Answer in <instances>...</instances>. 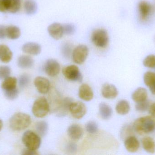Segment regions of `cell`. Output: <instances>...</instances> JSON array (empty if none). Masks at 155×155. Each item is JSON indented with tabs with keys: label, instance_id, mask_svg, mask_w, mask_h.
Masks as SVG:
<instances>
[{
	"label": "cell",
	"instance_id": "1",
	"mask_svg": "<svg viewBox=\"0 0 155 155\" xmlns=\"http://www.w3.org/2000/svg\"><path fill=\"white\" fill-rule=\"evenodd\" d=\"M133 129L139 135L153 133L155 131V118L152 116L137 118L134 122Z\"/></svg>",
	"mask_w": 155,
	"mask_h": 155
},
{
	"label": "cell",
	"instance_id": "2",
	"mask_svg": "<svg viewBox=\"0 0 155 155\" xmlns=\"http://www.w3.org/2000/svg\"><path fill=\"white\" fill-rule=\"evenodd\" d=\"M31 123V116L27 114L18 113L10 118L9 125L11 129L15 131H21L29 127Z\"/></svg>",
	"mask_w": 155,
	"mask_h": 155
},
{
	"label": "cell",
	"instance_id": "3",
	"mask_svg": "<svg viewBox=\"0 0 155 155\" xmlns=\"http://www.w3.org/2000/svg\"><path fill=\"white\" fill-rule=\"evenodd\" d=\"M50 110V105L48 100L44 96H41L36 99L32 108V112L34 115L38 118L45 117Z\"/></svg>",
	"mask_w": 155,
	"mask_h": 155
},
{
	"label": "cell",
	"instance_id": "4",
	"mask_svg": "<svg viewBox=\"0 0 155 155\" xmlns=\"http://www.w3.org/2000/svg\"><path fill=\"white\" fill-rule=\"evenodd\" d=\"M91 40L97 47L105 48L109 43V35L105 29L99 28L93 31L91 34Z\"/></svg>",
	"mask_w": 155,
	"mask_h": 155
},
{
	"label": "cell",
	"instance_id": "5",
	"mask_svg": "<svg viewBox=\"0 0 155 155\" xmlns=\"http://www.w3.org/2000/svg\"><path fill=\"white\" fill-rule=\"evenodd\" d=\"M22 141L26 148L36 151L41 146L40 136L31 131H27L23 135Z\"/></svg>",
	"mask_w": 155,
	"mask_h": 155
},
{
	"label": "cell",
	"instance_id": "6",
	"mask_svg": "<svg viewBox=\"0 0 155 155\" xmlns=\"http://www.w3.org/2000/svg\"><path fill=\"white\" fill-rule=\"evenodd\" d=\"M89 53V49L84 45H80L76 46L72 52V59L77 64H82L84 62Z\"/></svg>",
	"mask_w": 155,
	"mask_h": 155
},
{
	"label": "cell",
	"instance_id": "7",
	"mask_svg": "<svg viewBox=\"0 0 155 155\" xmlns=\"http://www.w3.org/2000/svg\"><path fill=\"white\" fill-rule=\"evenodd\" d=\"M62 73L64 77L70 81L82 82L83 76L79 68L76 65H72L64 67L63 69Z\"/></svg>",
	"mask_w": 155,
	"mask_h": 155
},
{
	"label": "cell",
	"instance_id": "8",
	"mask_svg": "<svg viewBox=\"0 0 155 155\" xmlns=\"http://www.w3.org/2000/svg\"><path fill=\"white\" fill-rule=\"evenodd\" d=\"M69 111L74 118L81 119L86 113V106L82 102H72L70 104Z\"/></svg>",
	"mask_w": 155,
	"mask_h": 155
},
{
	"label": "cell",
	"instance_id": "9",
	"mask_svg": "<svg viewBox=\"0 0 155 155\" xmlns=\"http://www.w3.org/2000/svg\"><path fill=\"white\" fill-rule=\"evenodd\" d=\"M139 18L142 22H146L148 20L153 10V7L149 2L141 1L138 4Z\"/></svg>",
	"mask_w": 155,
	"mask_h": 155
},
{
	"label": "cell",
	"instance_id": "10",
	"mask_svg": "<svg viewBox=\"0 0 155 155\" xmlns=\"http://www.w3.org/2000/svg\"><path fill=\"white\" fill-rule=\"evenodd\" d=\"M44 68L46 74L51 77H54L60 73L61 66L56 60L51 59L45 62Z\"/></svg>",
	"mask_w": 155,
	"mask_h": 155
},
{
	"label": "cell",
	"instance_id": "11",
	"mask_svg": "<svg viewBox=\"0 0 155 155\" xmlns=\"http://www.w3.org/2000/svg\"><path fill=\"white\" fill-rule=\"evenodd\" d=\"M48 33L54 40H58L62 38L64 34L63 25L59 23L51 24L47 28Z\"/></svg>",
	"mask_w": 155,
	"mask_h": 155
},
{
	"label": "cell",
	"instance_id": "12",
	"mask_svg": "<svg viewBox=\"0 0 155 155\" xmlns=\"http://www.w3.org/2000/svg\"><path fill=\"white\" fill-rule=\"evenodd\" d=\"M34 85L40 93L45 94L50 89V81L45 77L37 76L35 79Z\"/></svg>",
	"mask_w": 155,
	"mask_h": 155
},
{
	"label": "cell",
	"instance_id": "13",
	"mask_svg": "<svg viewBox=\"0 0 155 155\" xmlns=\"http://www.w3.org/2000/svg\"><path fill=\"white\" fill-rule=\"evenodd\" d=\"M101 93L104 98L107 99H113L118 95L117 88L114 85L105 83L102 86Z\"/></svg>",
	"mask_w": 155,
	"mask_h": 155
},
{
	"label": "cell",
	"instance_id": "14",
	"mask_svg": "<svg viewBox=\"0 0 155 155\" xmlns=\"http://www.w3.org/2000/svg\"><path fill=\"white\" fill-rule=\"evenodd\" d=\"M125 147L129 153H135L140 148V143L136 137L134 136H129L124 140Z\"/></svg>",
	"mask_w": 155,
	"mask_h": 155
},
{
	"label": "cell",
	"instance_id": "15",
	"mask_svg": "<svg viewBox=\"0 0 155 155\" xmlns=\"http://www.w3.org/2000/svg\"><path fill=\"white\" fill-rule=\"evenodd\" d=\"M94 92L91 87L87 84L80 86L78 90V96L82 100L89 102L94 97Z\"/></svg>",
	"mask_w": 155,
	"mask_h": 155
},
{
	"label": "cell",
	"instance_id": "16",
	"mask_svg": "<svg viewBox=\"0 0 155 155\" xmlns=\"http://www.w3.org/2000/svg\"><path fill=\"white\" fill-rule=\"evenodd\" d=\"M22 50L24 52L30 55L36 56L40 54L41 52V47L39 44L36 42L26 43L23 45Z\"/></svg>",
	"mask_w": 155,
	"mask_h": 155
},
{
	"label": "cell",
	"instance_id": "17",
	"mask_svg": "<svg viewBox=\"0 0 155 155\" xmlns=\"http://www.w3.org/2000/svg\"><path fill=\"white\" fill-rule=\"evenodd\" d=\"M69 137L73 140H78L81 138L84 134V130L80 126L73 124L70 126L67 130Z\"/></svg>",
	"mask_w": 155,
	"mask_h": 155
},
{
	"label": "cell",
	"instance_id": "18",
	"mask_svg": "<svg viewBox=\"0 0 155 155\" xmlns=\"http://www.w3.org/2000/svg\"><path fill=\"white\" fill-rule=\"evenodd\" d=\"M148 93L147 90L143 87H138L132 95V98L136 103H140L147 100Z\"/></svg>",
	"mask_w": 155,
	"mask_h": 155
},
{
	"label": "cell",
	"instance_id": "19",
	"mask_svg": "<svg viewBox=\"0 0 155 155\" xmlns=\"http://www.w3.org/2000/svg\"><path fill=\"white\" fill-rule=\"evenodd\" d=\"M13 53L11 49L5 45H0V61L7 63L12 59Z\"/></svg>",
	"mask_w": 155,
	"mask_h": 155
},
{
	"label": "cell",
	"instance_id": "20",
	"mask_svg": "<svg viewBox=\"0 0 155 155\" xmlns=\"http://www.w3.org/2000/svg\"><path fill=\"white\" fill-rule=\"evenodd\" d=\"M17 64L22 69H29L33 66L34 60L29 56H21L17 60Z\"/></svg>",
	"mask_w": 155,
	"mask_h": 155
},
{
	"label": "cell",
	"instance_id": "21",
	"mask_svg": "<svg viewBox=\"0 0 155 155\" xmlns=\"http://www.w3.org/2000/svg\"><path fill=\"white\" fill-rule=\"evenodd\" d=\"M6 11L15 13L20 10L21 7V0H4Z\"/></svg>",
	"mask_w": 155,
	"mask_h": 155
},
{
	"label": "cell",
	"instance_id": "22",
	"mask_svg": "<svg viewBox=\"0 0 155 155\" xmlns=\"http://www.w3.org/2000/svg\"><path fill=\"white\" fill-rule=\"evenodd\" d=\"M99 112L100 116L104 120H108L113 114V110L110 106L102 103L99 106Z\"/></svg>",
	"mask_w": 155,
	"mask_h": 155
},
{
	"label": "cell",
	"instance_id": "23",
	"mask_svg": "<svg viewBox=\"0 0 155 155\" xmlns=\"http://www.w3.org/2000/svg\"><path fill=\"white\" fill-rule=\"evenodd\" d=\"M142 146L145 151L149 153H155V142L154 140L150 137H145L142 140Z\"/></svg>",
	"mask_w": 155,
	"mask_h": 155
},
{
	"label": "cell",
	"instance_id": "24",
	"mask_svg": "<svg viewBox=\"0 0 155 155\" xmlns=\"http://www.w3.org/2000/svg\"><path fill=\"white\" fill-rule=\"evenodd\" d=\"M116 111L118 114L125 115L130 112V106L127 100H120L117 104Z\"/></svg>",
	"mask_w": 155,
	"mask_h": 155
},
{
	"label": "cell",
	"instance_id": "25",
	"mask_svg": "<svg viewBox=\"0 0 155 155\" xmlns=\"http://www.w3.org/2000/svg\"><path fill=\"white\" fill-rule=\"evenodd\" d=\"M17 80L15 77H8L4 80L1 84V87L4 91L12 90L16 88Z\"/></svg>",
	"mask_w": 155,
	"mask_h": 155
},
{
	"label": "cell",
	"instance_id": "26",
	"mask_svg": "<svg viewBox=\"0 0 155 155\" xmlns=\"http://www.w3.org/2000/svg\"><path fill=\"white\" fill-rule=\"evenodd\" d=\"M24 9L28 15H33L37 12L38 5L34 0H26L25 2Z\"/></svg>",
	"mask_w": 155,
	"mask_h": 155
},
{
	"label": "cell",
	"instance_id": "27",
	"mask_svg": "<svg viewBox=\"0 0 155 155\" xmlns=\"http://www.w3.org/2000/svg\"><path fill=\"white\" fill-rule=\"evenodd\" d=\"M21 35V30L17 26L11 25L6 27V35L9 39L15 40L19 38Z\"/></svg>",
	"mask_w": 155,
	"mask_h": 155
},
{
	"label": "cell",
	"instance_id": "28",
	"mask_svg": "<svg viewBox=\"0 0 155 155\" xmlns=\"http://www.w3.org/2000/svg\"><path fill=\"white\" fill-rule=\"evenodd\" d=\"M72 102V100L70 98H66L62 100L61 105L58 109L57 115L59 116H63L66 115L68 111H69L70 104Z\"/></svg>",
	"mask_w": 155,
	"mask_h": 155
},
{
	"label": "cell",
	"instance_id": "29",
	"mask_svg": "<svg viewBox=\"0 0 155 155\" xmlns=\"http://www.w3.org/2000/svg\"><path fill=\"white\" fill-rule=\"evenodd\" d=\"M35 128L39 135L43 137L45 136L48 133V123L45 121H39L36 124Z\"/></svg>",
	"mask_w": 155,
	"mask_h": 155
},
{
	"label": "cell",
	"instance_id": "30",
	"mask_svg": "<svg viewBox=\"0 0 155 155\" xmlns=\"http://www.w3.org/2000/svg\"><path fill=\"white\" fill-rule=\"evenodd\" d=\"M144 83L146 86L150 87L155 83V73L148 71L143 76Z\"/></svg>",
	"mask_w": 155,
	"mask_h": 155
},
{
	"label": "cell",
	"instance_id": "31",
	"mask_svg": "<svg viewBox=\"0 0 155 155\" xmlns=\"http://www.w3.org/2000/svg\"><path fill=\"white\" fill-rule=\"evenodd\" d=\"M150 106V102L146 100L143 102L136 103L135 105L136 110L137 112L144 113L148 110Z\"/></svg>",
	"mask_w": 155,
	"mask_h": 155
},
{
	"label": "cell",
	"instance_id": "32",
	"mask_svg": "<svg viewBox=\"0 0 155 155\" xmlns=\"http://www.w3.org/2000/svg\"><path fill=\"white\" fill-rule=\"evenodd\" d=\"M143 64L145 67L149 68H155V55H150L144 59Z\"/></svg>",
	"mask_w": 155,
	"mask_h": 155
},
{
	"label": "cell",
	"instance_id": "33",
	"mask_svg": "<svg viewBox=\"0 0 155 155\" xmlns=\"http://www.w3.org/2000/svg\"><path fill=\"white\" fill-rule=\"evenodd\" d=\"M85 128L88 133L94 134L96 133L98 131V125L95 122L90 121L86 125Z\"/></svg>",
	"mask_w": 155,
	"mask_h": 155
},
{
	"label": "cell",
	"instance_id": "34",
	"mask_svg": "<svg viewBox=\"0 0 155 155\" xmlns=\"http://www.w3.org/2000/svg\"><path fill=\"white\" fill-rule=\"evenodd\" d=\"M5 97L8 100H14L18 97L19 91L17 88L12 90H7L4 91Z\"/></svg>",
	"mask_w": 155,
	"mask_h": 155
},
{
	"label": "cell",
	"instance_id": "35",
	"mask_svg": "<svg viewBox=\"0 0 155 155\" xmlns=\"http://www.w3.org/2000/svg\"><path fill=\"white\" fill-rule=\"evenodd\" d=\"M63 25L64 34L67 35H72L75 32L76 27L73 24H64Z\"/></svg>",
	"mask_w": 155,
	"mask_h": 155
},
{
	"label": "cell",
	"instance_id": "36",
	"mask_svg": "<svg viewBox=\"0 0 155 155\" xmlns=\"http://www.w3.org/2000/svg\"><path fill=\"white\" fill-rule=\"evenodd\" d=\"M11 73V69L9 66H0V80H4L9 77Z\"/></svg>",
	"mask_w": 155,
	"mask_h": 155
},
{
	"label": "cell",
	"instance_id": "37",
	"mask_svg": "<svg viewBox=\"0 0 155 155\" xmlns=\"http://www.w3.org/2000/svg\"><path fill=\"white\" fill-rule=\"evenodd\" d=\"M30 82V77L28 75H22L19 79V84L21 88H24L27 86Z\"/></svg>",
	"mask_w": 155,
	"mask_h": 155
},
{
	"label": "cell",
	"instance_id": "38",
	"mask_svg": "<svg viewBox=\"0 0 155 155\" xmlns=\"http://www.w3.org/2000/svg\"><path fill=\"white\" fill-rule=\"evenodd\" d=\"M72 46L70 43H66L64 44L63 45L62 48V51L63 54L65 56V57H69L71 55L72 51Z\"/></svg>",
	"mask_w": 155,
	"mask_h": 155
},
{
	"label": "cell",
	"instance_id": "39",
	"mask_svg": "<svg viewBox=\"0 0 155 155\" xmlns=\"http://www.w3.org/2000/svg\"><path fill=\"white\" fill-rule=\"evenodd\" d=\"M66 149L67 152L71 153H74L77 151V145L74 143H70L67 144Z\"/></svg>",
	"mask_w": 155,
	"mask_h": 155
},
{
	"label": "cell",
	"instance_id": "40",
	"mask_svg": "<svg viewBox=\"0 0 155 155\" xmlns=\"http://www.w3.org/2000/svg\"><path fill=\"white\" fill-rule=\"evenodd\" d=\"M22 154L24 155H39V153H37L36 151L31 150V149L27 148V149H24L22 151Z\"/></svg>",
	"mask_w": 155,
	"mask_h": 155
},
{
	"label": "cell",
	"instance_id": "41",
	"mask_svg": "<svg viewBox=\"0 0 155 155\" xmlns=\"http://www.w3.org/2000/svg\"><path fill=\"white\" fill-rule=\"evenodd\" d=\"M6 29L4 25H0V39H4L6 36Z\"/></svg>",
	"mask_w": 155,
	"mask_h": 155
},
{
	"label": "cell",
	"instance_id": "42",
	"mask_svg": "<svg viewBox=\"0 0 155 155\" xmlns=\"http://www.w3.org/2000/svg\"><path fill=\"white\" fill-rule=\"evenodd\" d=\"M148 112L151 116L155 118V103L150 105L148 109Z\"/></svg>",
	"mask_w": 155,
	"mask_h": 155
},
{
	"label": "cell",
	"instance_id": "43",
	"mask_svg": "<svg viewBox=\"0 0 155 155\" xmlns=\"http://www.w3.org/2000/svg\"><path fill=\"white\" fill-rule=\"evenodd\" d=\"M6 12L4 0H0V12Z\"/></svg>",
	"mask_w": 155,
	"mask_h": 155
},
{
	"label": "cell",
	"instance_id": "44",
	"mask_svg": "<svg viewBox=\"0 0 155 155\" xmlns=\"http://www.w3.org/2000/svg\"><path fill=\"white\" fill-rule=\"evenodd\" d=\"M150 92L153 95H155V83L149 87Z\"/></svg>",
	"mask_w": 155,
	"mask_h": 155
},
{
	"label": "cell",
	"instance_id": "45",
	"mask_svg": "<svg viewBox=\"0 0 155 155\" xmlns=\"http://www.w3.org/2000/svg\"><path fill=\"white\" fill-rule=\"evenodd\" d=\"M3 126V124L2 121L0 119V131L2 130V128Z\"/></svg>",
	"mask_w": 155,
	"mask_h": 155
}]
</instances>
